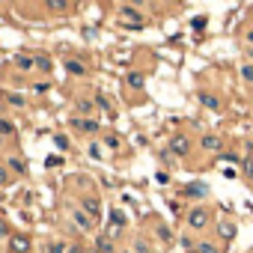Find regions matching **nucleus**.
I'll list each match as a JSON object with an SVG mask.
<instances>
[{
    "instance_id": "nucleus-3",
    "label": "nucleus",
    "mask_w": 253,
    "mask_h": 253,
    "mask_svg": "<svg viewBox=\"0 0 253 253\" xmlns=\"http://www.w3.org/2000/svg\"><path fill=\"white\" fill-rule=\"evenodd\" d=\"M69 214H72V223L78 226V232H92L95 223H98V220H92L81 206H69Z\"/></svg>"
},
{
    "instance_id": "nucleus-4",
    "label": "nucleus",
    "mask_w": 253,
    "mask_h": 253,
    "mask_svg": "<svg viewBox=\"0 0 253 253\" xmlns=\"http://www.w3.org/2000/svg\"><path fill=\"white\" fill-rule=\"evenodd\" d=\"M6 250L9 253H33V238L27 232H12L6 241Z\"/></svg>"
},
{
    "instance_id": "nucleus-36",
    "label": "nucleus",
    "mask_w": 253,
    "mask_h": 253,
    "mask_svg": "<svg viewBox=\"0 0 253 253\" xmlns=\"http://www.w3.org/2000/svg\"><path fill=\"white\" fill-rule=\"evenodd\" d=\"M244 54H247V63H253V48H247V45H244Z\"/></svg>"
},
{
    "instance_id": "nucleus-2",
    "label": "nucleus",
    "mask_w": 253,
    "mask_h": 253,
    "mask_svg": "<svg viewBox=\"0 0 253 253\" xmlns=\"http://www.w3.org/2000/svg\"><path fill=\"white\" fill-rule=\"evenodd\" d=\"M167 149L173 152V158H188L191 152H194V140H191V134H173L170 137V143H167Z\"/></svg>"
},
{
    "instance_id": "nucleus-5",
    "label": "nucleus",
    "mask_w": 253,
    "mask_h": 253,
    "mask_svg": "<svg viewBox=\"0 0 253 253\" xmlns=\"http://www.w3.org/2000/svg\"><path fill=\"white\" fill-rule=\"evenodd\" d=\"M119 15L125 18V24H128V27H131V21L137 27L143 24V6L140 3H119Z\"/></svg>"
},
{
    "instance_id": "nucleus-1",
    "label": "nucleus",
    "mask_w": 253,
    "mask_h": 253,
    "mask_svg": "<svg viewBox=\"0 0 253 253\" xmlns=\"http://www.w3.org/2000/svg\"><path fill=\"white\" fill-rule=\"evenodd\" d=\"M185 223H188V229H191V232L203 235V232L211 226V211H209V206H206V203L191 206V209H188V214H185Z\"/></svg>"
},
{
    "instance_id": "nucleus-26",
    "label": "nucleus",
    "mask_w": 253,
    "mask_h": 253,
    "mask_svg": "<svg viewBox=\"0 0 253 253\" xmlns=\"http://www.w3.org/2000/svg\"><path fill=\"white\" fill-rule=\"evenodd\" d=\"M158 158H161V164H164L167 170H173V167H176V158H173V152H170V149H164Z\"/></svg>"
},
{
    "instance_id": "nucleus-13",
    "label": "nucleus",
    "mask_w": 253,
    "mask_h": 253,
    "mask_svg": "<svg viewBox=\"0 0 253 253\" xmlns=\"http://www.w3.org/2000/svg\"><path fill=\"white\" fill-rule=\"evenodd\" d=\"M194 253H220V244L211 241V238H200L197 247H194Z\"/></svg>"
},
{
    "instance_id": "nucleus-12",
    "label": "nucleus",
    "mask_w": 253,
    "mask_h": 253,
    "mask_svg": "<svg viewBox=\"0 0 253 253\" xmlns=\"http://www.w3.org/2000/svg\"><path fill=\"white\" fill-rule=\"evenodd\" d=\"M81 209H84L92 220H98V214H101V206H98L95 197H84V200H81Z\"/></svg>"
},
{
    "instance_id": "nucleus-20",
    "label": "nucleus",
    "mask_w": 253,
    "mask_h": 253,
    "mask_svg": "<svg viewBox=\"0 0 253 253\" xmlns=\"http://www.w3.org/2000/svg\"><path fill=\"white\" fill-rule=\"evenodd\" d=\"M45 9H48V12H63V15H66L72 6L66 3V0H51V3H45Z\"/></svg>"
},
{
    "instance_id": "nucleus-37",
    "label": "nucleus",
    "mask_w": 253,
    "mask_h": 253,
    "mask_svg": "<svg viewBox=\"0 0 253 253\" xmlns=\"http://www.w3.org/2000/svg\"><path fill=\"white\" fill-rule=\"evenodd\" d=\"M0 149H3V134H0Z\"/></svg>"
},
{
    "instance_id": "nucleus-6",
    "label": "nucleus",
    "mask_w": 253,
    "mask_h": 253,
    "mask_svg": "<svg viewBox=\"0 0 253 253\" xmlns=\"http://www.w3.org/2000/svg\"><path fill=\"white\" fill-rule=\"evenodd\" d=\"M197 98H200V104H203L206 110H214V113H220V110H223V98H220L217 92H211V89H200V92H197Z\"/></svg>"
},
{
    "instance_id": "nucleus-11",
    "label": "nucleus",
    "mask_w": 253,
    "mask_h": 253,
    "mask_svg": "<svg viewBox=\"0 0 253 253\" xmlns=\"http://www.w3.org/2000/svg\"><path fill=\"white\" fill-rule=\"evenodd\" d=\"M75 110H78V116L92 119V113H95V101H92V98H78V101H75Z\"/></svg>"
},
{
    "instance_id": "nucleus-21",
    "label": "nucleus",
    "mask_w": 253,
    "mask_h": 253,
    "mask_svg": "<svg viewBox=\"0 0 253 253\" xmlns=\"http://www.w3.org/2000/svg\"><path fill=\"white\" fill-rule=\"evenodd\" d=\"M15 179H12V173H9V167L3 164V161H0V188H9Z\"/></svg>"
},
{
    "instance_id": "nucleus-30",
    "label": "nucleus",
    "mask_w": 253,
    "mask_h": 253,
    "mask_svg": "<svg viewBox=\"0 0 253 253\" xmlns=\"http://www.w3.org/2000/svg\"><path fill=\"white\" fill-rule=\"evenodd\" d=\"M54 146L57 149H69V137L66 134H54Z\"/></svg>"
},
{
    "instance_id": "nucleus-7",
    "label": "nucleus",
    "mask_w": 253,
    "mask_h": 253,
    "mask_svg": "<svg viewBox=\"0 0 253 253\" xmlns=\"http://www.w3.org/2000/svg\"><path fill=\"white\" fill-rule=\"evenodd\" d=\"M131 253H161L155 244H152V238L149 235H143V232H137V235H131V247H128Z\"/></svg>"
},
{
    "instance_id": "nucleus-23",
    "label": "nucleus",
    "mask_w": 253,
    "mask_h": 253,
    "mask_svg": "<svg viewBox=\"0 0 253 253\" xmlns=\"http://www.w3.org/2000/svg\"><path fill=\"white\" fill-rule=\"evenodd\" d=\"M6 104L9 107H27V98L18 95V92H6Z\"/></svg>"
},
{
    "instance_id": "nucleus-33",
    "label": "nucleus",
    "mask_w": 253,
    "mask_h": 253,
    "mask_svg": "<svg viewBox=\"0 0 253 253\" xmlns=\"http://www.w3.org/2000/svg\"><path fill=\"white\" fill-rule=\"evenodd\" d=\"M244 45H247V48H253V27L244 33Z\"/></svg>"
},
{
    "instance_id": "nucleus-29",
    "label": "nucleus",
    "mask_w": 253,
    "mask_h": 253,
    "mask_svg": "<svg viewBox=\"0 0 253 253\" xmlns=\"http://www.w3.org/2000/svg\"><path fill=\"white\" fill-rule=\"evenodd\" d=\"M12 232H15V229H9V223L0 217V241H9V235H12Z\"/></svg>"
},
{
    "instance_id": "nucleus-38",
    "label": "nucleus",
    "mask_w": 253,
    "mask_h": 253,
    "mask_svg": "<svg viewBox=\"0 0 253 253\" xmlns=\"http://www.w3.org/2000/svg\"><path fill=\"white\" fill-rule=\"evenodd\" d=\"M119 253H131V250H119Z\"/></svg>"
},
{
    "instance_id": "nucleus-18",
    "label": "nucleus",
    "mask_w": 253,
    "mask_h": 253,
    "mask_svg": "<svg viewBox=\"0 0 253 253\" xmlns=\"http://www.w3.org/2000/svg\"><path fill=\"white\" fill-rule=\"evenodd\" d=\"M238 75H241V81H244L247 86H253V63H247V60H244V63L238 66Z\"/></svg>"
},
{
    "instance_id": "nucleus-34",
    "label": "nucleus",
    "mask_w": 253,
    "mask_h": 253,
    "mask_svg": "<svg viewBox=\"0 0 253 253\" xmlns=\"http://www.w3.org/2000/svg\"><path fill=\"white\" fill-rule=\"evenodd\" d=\"M48 253H63V244H60V241H54V244L48 247Z\"/></svg>"
},
{
    "instance_id": "nucleus-25",
    "label": "nucleus",
    "mask_w": 253,
    "mask_h": 253,
    "mask_svg": "<svg viewBox=\"0 0 253 253\" xmlns=\"http://www.w3.org/2000/svg\"><path fill=\"white\" fill-rule=\"evenodd\" d=\"M247 146H250V155L241 158V167H244V176H253V143H247Z\"/></svg>"
},
{
    "instance_id": "nucleus-17",
    "label": "nucleus",
    "mask_w": 253,
    "mask_h": 253,
    "mask_svg": "<svg viewBox=\"0 0 253 253\" xmlns=\"http://www.w3.org/2000/svg\"><path fill=\"white\" fill-rule=\"evenodd\" d=\"M12 63H15V69H18V72H33V69H36L33 57H27V54H18V57H15Z\"/></svg>"
},
{
    "instance_id": "nucleus-14",
    "label": "nucleus",
    "mask_w": 253,
    "mask_h": 253,
    "mask_svg": "<svg viewBox=\"0 0 253 253\" xmlns=\"http://www.w3.org/2000/svg\"><path fill=\"white\" fill-rule=\"evenodd\" d=\"M63 66H66L69 75H75V78H86V66H84L81 60H66Z\"/></svg>"
},
{
    "instance_id": "nucleus-27",
    "label": "nucleus",
    "mask_w": 253,
    "mask_h": 253,
    "mask_svg": "<svg viewBox=\"0 0 253 253\" xmlns=\"http://www.w3.org/2000/svg\"><path fill=\"white\" fill-rule=\"evenodd\" d=\"M6 167H9V173H12V170H15V173H27L24 161H18V158H6Z\"/></svg>"
},
{
    "instance_id": "nucleus-35",
    "label": "nucleus",
    "mask_w": 253,
    "mask_h": 253,
    "mask_svg": "<svg viewBox=\"0 0 253 253\" xmlns=\"http://www.w3.org/2000/svg\"><path fill=\"white\" fill-rule=\"evenodd\" d=\"M158 235H161L164 241H170V232H167V226H158Z\"/></svg>"
},
{
    "instance_id": "nucleus-22",
    "label": "nucleus",
    "mask_w": 253,
    "mask_h": 253,
    "mask_svg": "<svg viewBox=\"0 0 253 253\" xmlns=\"http://www.w3.org/2000/svg\"><path fill=\"white\" fill-rule=\"evenodd\" d=\"M143 84H146V75H143V72H131V75H128V86L143 89Z\"/></svg>"
},
{
    "instance_id": "nucleus-24",
    "label": "nucleus",
    "mask_w": 253,
    "mask_h": 253,
    "mask_svg": "<svg viewBox=\"0 0 253 253\" xmlns=\"http://www.w3.org/2000/svg\"><path fill=\"white\" fill-rule=\"evenodd\" d=\"M101 149H104V146H101L98 140H92V143L86 146V152H89V158H92V161H101Z\"/></svg>"
},
{
    "instance_id": "nucleus-39",
    "label": "nucleus",
    "mask_w": 253,
    "mask_h": 253,
    "mask_svg": "<svg viewBox=\"0 0 253 253\" xmlns=\"http://www.w3.org/2000/svg\"><path fill=\"white\" fill-rule=\"evenodd\" d=\"M89 253H95V250H89Z\"/></svg>"
},
{
    "instance_id": "nucleus-32",
    "label": "nucleus",
    "mask_w": 253,
    "mask_h": 253,
    "mask_svg": "<svg viewBox=\"0 0 253 253\" xmlns=\"http://www.w3.org/2000/svg\"><path fill=\"white\" fill-rule=\"evenodd\" d=\"M33 89H36V92H48V89H51V84H48V81H42V84H36Z\"/></svg>"
},
{
    "instance_id": "nucleus-8",
    "label": "nucleus",
    "mask_w": 253,
    "mask_h": 253,
    "mask_svg": "<svg viewBox=\"0 0 253 253\" xmlns=\"http://www.w3.org/2000/svg\"><path fill=\"white\" fill-rule=\"evenodd\" d=\"M200 149L203 152H214V155H220L223 152V137L220 134H200Z\"/></svg>"
},
{
    "instance_id": "nucleus-15",
    "label": "nucleus",
    "mask_w": 253,
    "mask_h": 253,
    "mask_svg": "<svg viewBox=\"0 0 253 253\" xmlns=\"http://www.w3.org/2000/svg\"><path fill=\"white\" fill-rule=\"evenodd\" d=\"M98 143H101L104 149H110V152H116V149H122V140H119L116 134H98Z\"/></svg>"
},
{
    "instance_id": "nucleus-10",
    "label": "nucleus",
    "mask_w": 253,
    "mask_h": 253,
    "mask_svg": "<svg viewBox=\"0 0 253 253\" xmlns=\"http://www.w3.org/2000/svg\"><path fill=\"white\" fill-rule=\"evenodd\" d=\"M95 253H119V247H116V241L104 232V235H95V247H92Z\"/></svg>"
},
{
    "instance_id": "nucleus-31",
    "label": "nucleus",
    "mask_w": 253,
    "mask_h": 253,
    "mask_svg": "<svg viewBox=\"0 0 253 253\" xmlns=\"http://www.w3.org/2000/svg\"><path fill=\"white\" fill-rule=\"evenodd\" d=\"M185 194H194V197H206V188H203V185H188V188H185Z\"/></svg>"
},
{
    "instance_id": "nucleus-9",
    "label": "nucleus",
    "mask_w": 253,
    "mask_h": 253,
    "mask_svg": "<svg viewBox=\"0 0 253 253\" xmlns=\"http://www.w3.org/2000/svg\"><path fill=\"white\" fill-rule=\"evenodd\" d=\"M72 128H75V131H81V134H98V131H101V125H98L95 119L75 116V119H72Z\"/></svg>"
},
{
    "instance_id": "nucleus-19",
    "label": "nucleus",
    "mask_w": 253,
    "mask_h": 253,
    "mask_svg": "<svg viewBox=\"0 0 253 253\" xmlns=\"http://www.w3.org/2000/svg\"><path fill=\"white\" fill-rule=\"evenodd\" d=\"M33 63H36V69H39V72H45V75H48V72L54 69V66H51V57H48V54H36V57H33Z\"/></svg>"
},
{
    "instance_id": "nucleus-16",
    "label": "nucleus",
    "mask_w": 253,
    "mask_h": 253,
    "mask_svg": "<svg viewBox=\"0 0 253 253\" xmlns=\"http://www.w3.org/2000/svg\"><path fill=\"white\" fill-rule=\"evenodd\" d=\"M217 235H220L223 241H232V238H235V223H232V220H220V223H217Z\"/></svg>"
},
{
    "instance_id": "nucleus-28",
    "label": "nucleus",
    "mask_w": 253,
    "mask_h": 253,
    "mask_svg": "<svg viewBox=\"0 0 253 253\" xmlns=\"http://www.w3.org/2000/svg\"><path fill=\"white\" fill-rule=\"evenodd\" d=\"M0 134H3V137H6V134H15V125H12L9 119H3V116H0Z\"/></svg>"
}]
</instances>
